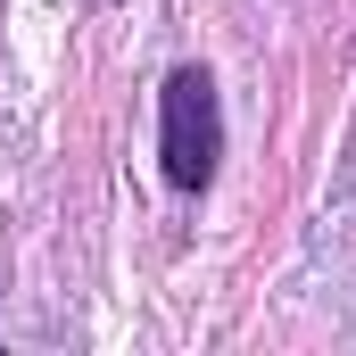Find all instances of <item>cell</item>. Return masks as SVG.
Wrapping results in <instances>:
<instances>
[{"label":"cell","mask_w":356,"mask_h":356,"mask_svg":"<svg viewBox=\"0 0 356 356\" xmlns=\"http://www.w3.org/2000/svg\"><path fill=\"white\" fill-rule=\"evenodd\" d=\"M158 158H166V182H175V191H207V182H216L224 116H216V75H207V67H175V75H166Z\"/></svg>","instance_id":"6da1fadb"}]
</instances>
